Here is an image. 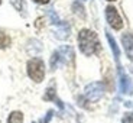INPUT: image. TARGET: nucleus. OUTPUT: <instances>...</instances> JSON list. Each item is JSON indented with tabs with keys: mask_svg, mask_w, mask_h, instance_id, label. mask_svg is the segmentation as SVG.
Segmentation results:
<instances>
[{
	"mask_svg": "<svg viewBox=\"0 0 133 123\" xmlns=\"http://www.w3.org/2000/svg\"><path fill=\"white\" fill-rule=\"evenodd\" d=\"M10 45V38L7 33H4L3 30H0V49H4Z\"/></svg>",
	"mask_w": 133,
	"mask_h": 123,
	"instance_id": "nucleus-6",
	"label": "nucleus"
},
{
	"mask_svg": "<svg viewBox=\"0 0 133 123\" xmlns=\"http://www.w3.org/2000/svg\"><path fill=\"white\" fill-rule=\"evenodd\" d=\"M0 3H2V0H0Z\"/></svg>",
	"mask_w": 133,
	"mask_h": 123,
	"instance_id": "nucleus-12",
	"label": "nucleus"
},
{
	"mask_svg": "<svg viewBox=\"0 0 133 123\" xmlns=\"http://www.w3.org/2000/svg\"><path fill=\"white\" fill-rule=\"evenodd\" d=\"M7 123H23V114L20 113V112H13V113H10Z\"/></svg>",
	"mask_w": 133,
	"mask_h": 123,
	"instance_id": "nucleus-5",
	"label": "nucleus"
},
{
	"mask_svg": "<svg viewBox=\"0 0 133 123\" xmlns=\"http://www.w3.org/2000/svg\"><path fill=\"white\" fill-rule=\"evenodd\" d=\"M106 17H107V22L110 23V26L116 30H120L123 28V20L120 17V15L117 13L116 7L113 6H109L106 9Z\"/></svg>",
	"mask_w": 133,
	"mask_h": 123,
	"instance_id": "nucleus-3",
	"label": "nucleus"
},
{
	"mask_svg": "<svg viewBox=\"0 0 133 123\" xmlns=\"http://www.w3.org/2000/svg\"><path fill=\"white\" fill-rule=\"evenodd\" d=\"M28 74L33 81L41 83L43 80V75H45V67H43L42 60H39V58L30 60L28 62Z\"/></svg>",
	"mask_w": 133,
	"mask_h": 123,
	"instance_id": "nucleus-2",
	"label": "nucleus"
},
{
	"mask_svg": "<svg viewBox=\"0 0 133 123\" xmlns=\"http://www.w3.org/2000/svg\"><path fill=\"white\" fill-rule=\"evenodd\" d=\"M122 41H123L124 51H126L127 57L133 61V33H130V32L124 33L123 38H122Z\"/></svg>",
	"mask_w": 133,
	"mask_h": 123,
	"instance_id": "nucleus-4",
	"label": "nucleus"
},
{
	"mask_svg": "<svg viewBox=\"0 0 133 123\" xmlns=\"http://www.w3.org/2000/svg\"><path fill=\"white\" fill-rule=\"evenodd\" d=\"M33 2H36V3H41V4H45V3H48L49 0H33Z\"/></svg>",
	"mask_w": 133,
	"mask_h": 123,
	"instance_id": "nucleus-10",
	"label": "nucleus"
},
{
	"mask_svg": "<svg viewBox=\"0 0 133 123\" xmlns=\"http://www.w3.org/2000/svg\"><path fill=\"white\" fill-rule=\"evenodd\" d=\"M109 2H113V0H109Z\"/></svg>",
	"mask_w": 133,
	"mask_h": 123,
	"instance_id": "nucleus-11",
	"label": "nucleus"
},
{
	"mask_svg": "<svg viewBox=\"0 0 133 123\" xmlns=\"http://www.w3.org/2000/svg\"><path fill=\"white\" fill-rule=\"evenodd\" d=\"M122 90H123V93H132V90H133L132 83L129 81V78L126 75L122 77Z\"/></svg>",
	"mask_w": 133,
	"mask_h": 123,
	"instance_id": "nucleus-7",
	"label": "nucleus"
},
{
	"mask_svg": "<svg viewBox=\"0 0 133 123\" xmlns=\"http://www.w3.org/2000/svg\"><path fill=\"white\" fill-rule=\"evenodd\" d=\"M123 123H133V113H127L123 117Z\"/></svg>",
	"mask_w": 133,
	"mask_h": 123,
	"instance_id": "nucleus-8",
	"label": "nucleus"
},
{
	"mask_svg": "<svg viewBox=\"0 0 133 123\" xmlns=\"http://www.w3.org/2000/svg\"><path fill=\"white\" fill-rule=\"evenodd\" d=\"M12 3H13V6L16 7L17 10L22 9V2H20V0H12Z\"/></svg>",
	"mask_w": 133,
	"mask_h": 123,
	"instance_id": "nucleus-9",
	"label": "nucleus"
},
{
	"mask_svg": "<svg viewBox=\"0 0 133 123\" xmlns=\"http://www.w3.org/2000/svg\"><path fill=\"white\" fill-rule=\"evenodd\" d=\"M78 43H80V49L85 55H93L98 49V38L97 35L90 29H83L78 35Z\"/></svg>",
	"mask_w": 133,
	"mask_h": 123,
	"instance_id": "nucleus-1",
	"label": "nucleus"
}]
</instances>
